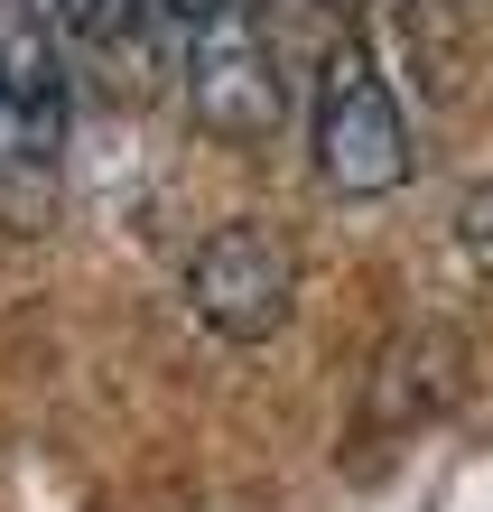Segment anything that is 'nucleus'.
<instances>
[{
    "mask_svg": "<svg viewBox=\"0 0 493 512\" xmlns=\"http://www.w3.org/2000/svg\"><path fill=\"white\" fill-rule=\"evenodd\" d=\"M307 149H317V177L335 196H391V187H410V122H400V94L382 84V66L363 47L326 56Z\"/></svg>",
    "mask_w": 493,
    "mask_h": 512,
    "instance_id": "obj_1",
    "label": "nucleus"
},
{
    "mask_svg": "<svg viewBox=\"0 0 493 512\" xmlns=\"http://www.w3.org/2000/svg\"><path fill=\"white\" fill-rule=\"evenodd\" d=\"M187 298L224 345H270L298 308V252L270 224H214L187 261Z\"/></svg>",
    "mask_w": 493,
    "mask_h": 512,
    "instance_id": "obj_2",
    "label": "nucleus"
},
{
    "mask_svg": "<svg viewBox=\"0 0 493 512\" xmlns=\"http://www.w3.org/2000/svg\"><path fill=\"white\" fill-rule=\"evenodd\" d=\"M19 122V84H10V56H0V131Z\"/></svg>",
    "mask_w": 493,
    "mask_h": 512,
    "instance_id": "obj_5",
    "label": "nucleus"
},
{
    "mask_svg": "<svg viewBox=\"0 0 493 512\" xmlns=\"http://www.w3.org/2000/svg\"><path fill=\"white\" fill-rule=\"evenodd\" d=\"M187 103H196V122L214 140H270L280 131V66H270V38L252 28V10H205L187 19Z\"/></svg>",
    "mask_w": 493,
    "mask_h": 512,
    "instance_id": "obj_3",
    "label": "nucleus"
},
{
    "mask_svg": "<svg viewBox=\"0 0 493 512\" xmlns=\"http://www.w3.org/2000/svg\"><path fill=\"white\" fill-rule=\"evenodd\" d=\"M56 19L75 28V38H121V28L140 19V0H47Z\"/></svg>",
    "mask_w": 493,
    "mask_h": 512,
    "instance_id": "obj_4",
    "label": "nucleus"
}]
</instances>
